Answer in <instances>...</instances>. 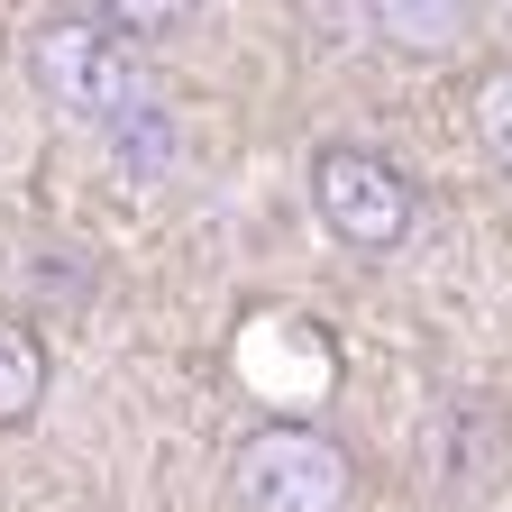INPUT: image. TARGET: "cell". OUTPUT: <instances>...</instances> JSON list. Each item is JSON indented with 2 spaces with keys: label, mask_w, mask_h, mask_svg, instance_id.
<instances>
[{
  "label": "cell",
  "mask_w": 512,
  "mask_h": 512,
  "mask_svg": "<svg viewBox=\"0 0 512 512\" xmlns=\"http://www.w3.org/2000/svg\"><path fill=\"white\" fill-rule=\"evenodd\" d=\"M311 211L339 247L384 256V247L412 238V174L375 147H320L311 156Z\"/></svg>",
  "instance_id": "cell-3"
},
{
  "label": "cell",
  "mask_w": 512,
  "mask_h": 512,
  "mask_svg": "<svg viewBox=\"0 0 512 512\" xmlns=\"http://www.w3.org/2000/svg\"><path fill=\"white\" fill-rule=\"evenodd\" d=\"M476 147L512 174V64H494V74L476 83Z\"/></svg>",
  "instance_id": "cell-7"
},
{
  "label": "cell",
  "mask_w": 512,
  "mask_h": 512,
  "mask_svg": "<svg viewBox=\"0 0 512 512\" xmlns=\"http://www.w3.org/2000/svg\"><path fill=\"white\" fill-rule=\"evenodd\" d=\"M366 19H375L384 46H403V55H458L476 0H366Z\"/></svg>",
  "instance_id": "cell-4"
},
{
  "label": "cell",
  "mask_w": 512,
  "mask_h": 512,
  "mask_svg": "<svg viewBox=\"0 0 512 512\" xmlns=\"http://www.w3.org/2000/svg\"><path fill=\"white\" fill-rule=\"evenodd\" d=\"M28 83L83 128H119L147 110V64L128 37H110L101 19H46L28 37Z\"/></svg>",
  "instance_id": "cell-1"
},
{
  "label": "cell",
  "mask_w": 512,
  "mask_h": 512,
  "mask_svg": "<svg viewBox=\"0 0 512 512\" xmlns=\"http://www.w3.org/2000/svg\"><path fill=\"white\" fill-rule=\"evenodd\" d=\"M46 403V339L19 311H0V430H28Z\"/></svg>",
  "instance_id": "cell-5"
},
{
  "label": "cell",
  "mask_w": 512,
  "mask_h": 512,
  "mask_svg": "<svg viewBox=\"0 0 512 512\" xmlns=\"http://www.w3.org/2000/svg\"><path fill=\"white\" fill-rule=\"evenodd\" d=\"M92 10H101L110 37H174L192 10H202V0H92Z\"/></svg>",
  "instance_id": "cell-6"
},
{
  "label": "cell",
  "mask_w": 512,
  "mask_h": 512,
  "mask_svg": "<svg viewBox=\"0 0 512 512\" xmlns=\"http://www.w3.org/2000/svg\"><path fill=\"white\" fill-rule=\"evenodd\" d=\"M229 494H238V512H348L357 458L311 421H256L229 458Z\"/></svg>",
  "instance_id": "cell-2"
}]
</instances>
